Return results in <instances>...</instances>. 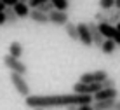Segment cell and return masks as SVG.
Wrapping results in <instances>:
<instances>
[{"instance_id": "6da1fadb", "label": "cell", "mask_w": 120, "mask_h": 110, "mask_svg": "<svg viewBox=\"0 0 120 110\" xmlns=\"http://www.w3.org/2000/svg\"><path fill=\"white\" fill-rule=\"evenodd\" d=\"M24 103L30 108H54V107H70V105H92L94 96L90 94H30L24 98Z\"/></svg>"}, {"instance_id": "7a4b0ae2", "label": "cell", "mask_w": 120, "mask_h": 110, "mask_svg": "<svg viewBox=\"0 0 120 110\" xmlns=\"http://www.w3.org/2000/svg\"><path fill=\"white\" fill-rule=\"evenodd\" d=\"M11 82H12V86H14V89L19 93L21 96H30L31 94V91H30V86H28V82H26V79H24V75L21 73H16V72H11Z\"/></svg>"}, {"instance_id": "3957f363", "label": "cell", "mask_w": 120, "mask_h": 110, "mask_svg": "<svg viewBox=\"0 0 120 110\" xmlns=\"http://www.w3.org/2000/svg\"><path fill=\"white\" fill-rule=\"evenodd\" d=\"M4 65L11 72H16V73H21V75H26V72H28V66L24 65L19 58H14V56H11V54L4 56Z\"/></svg>"}, {"instance_id": "277c9868", "label": "cell", "mask_w": 120, "mask_h": 110, "mask_svg": "<svg viewBox=\"0 0 120 110\" xmlns=\"http://www.w3.org/2000/svg\"><path fill=\"white\" fill-rule=\"evenodd\" d=\"M103 89V82L99 84H84V82H75L73 84V93H77V94H90L94 96L98 91Z\"/></svg>"}, {"instance_id": "5b68a950", "label": "cell", "mask_w": 120, "mask_h": 110, "mask_svg": "<svg viewBox=\"0 0 120 110\" xmlns=\"http://www.w3.org/2000/svg\"><path fill=\"white\" fill-rule=\"evenodd\" d=\"M106 79H108L106 70H94V72H89V73H82L78 80L84 84H99Z\"/></svg>"}, {"instance_id": "8992f818", "label": "cell", "mask_w": 120, "mask_h": 110, "mask_svg": "<svg viewBox=\"0 0 120 110\" xmlns=\"http://www.w3.org/2000/svg\"><path fill=\"white\" fill-rule=\"evenodd\" d=\"M98 26H99V30H101V33L105 35V39H111V40H115L120 45V32L113 26V24H110V23H98Z\"/></svg>"}, {"instance_id": "52a82bcc", "label": "cell", "mask_w": 120, "mask_h": 110, "mask_svg": "<svg viewBox=\"0 0 120 110\" xmlns=\"http://www.w3.org/2000/svg\"><path fill=\"white\" fill-rule=\"evenodd\" d=\"M77 28H78V42H82L85 47H90V45H94V44H92V37H90V32H89L87 23H78Z\"/></svg>"}, {"instance_id": "ba28073f", "label": "cell", "mask_w": 120, "mask_h": 110, "mask_svg": "<svg viewBox=\"0 0 120 110\" xmlns=\"http://www.w3.org/2000/svg\"><path fill=\"white\" fill-rule=\"evenodd\" d=\"M87 26H89L90 37H92V44H94V45H98V47H101L103 42H105L106 39H105V35L101 33V30H99L98 23H96V21H90V23H87Z\"/></svg>"}, {"instance_id": "9c48e42d", "label": "cell", "mask_w": 120, "mask_h": 110, "mask_svg": "<svg viewBox=\"0 0 120 110\" xmlns=\"http://www.w3.org/2000/svg\"><path fill=\"white\" fill-rule=\"evenodd\" d=\"M68 14H66L64 11H52L51 14H49V23L52 24H57V26H64L66 23H68Z\"/></svg>"}, {"instance_id": "30bf717a", "label": "cell", "mask_w": 120, "mask_h": 110, "mask_svg": "<svg viewBox=\"0 0 120 110\" xmlns=\"http://www.w3.org/2000/svg\"><path fill=\"white\" fill-rule=\"evenodd\" d=\"M111 98H118L117 87H103L101 91H98L96 94H94V101H99V100H111Z\"/></svg>"}, {"instance_id": "8fae6325", "label": "cell", "mask_w": 120, "mask_h": 110, "mask_svg": "<svg viewBox=\"0 0 120 110\" xmlns=\"http://www.w3.org/2000/svg\"><path fill=\"white\" fill-rule=\"evenodd\" d=\"M12 9H14L16 16H18L19 19H26L28 16H30V12H31V7L28 5L26 2H18L14 7H12Z\"/></svg>"}, {"instance_id": "7c38bea8", "label": "cell", "mask_w": 120, "mask_h": 110, "mask_svg": "<svg viewBox=\"0 0 120 110\" xmlns=\"http://www.w3.org/2000/svg\"><path fill=\"white\" fill-rule=\"evenodd\" d=\"M28 18H30L33 23H37V24H47L49 23V14H44V12L38 11V9H31Z\"/></svg>"}, {"instance_id": "4fadbf2b", "label": "cell", "mask_w": 120, "mask_h": 110, "mask_svg": "<svg viewBox=\"0 0 120 110\" xmlns=\"http://www.w3.org/2000/svg\"><path fill=\"white\" fill-rule=\"evenodd\" d=\"M115 101H117V98H111V100H99V101H94L92 107H94V110H110V108L115 105Z\"/></svg>"}, {"instance_id": "5bb4252c", "label": "cell", "mask_w": 120, "mask_h": 110, "mask_svg": "<svg viewBox=\"0 0 120 110\" xmlns=\"http://www.w3.org/2000/svg\"><path fill=\"white\" fill-rule=\"evenodd\" d=\"M64 30H66V33H68V37H70L71 40H78V28H77L75 23L68 21V23L64 24Z\"/></svg>"}, {"instance_id": "9a60e30c", "label": "cell", "mask_w": 120, "mask_h": 110, "mask_svg": "<svg viewBox=\"0 0 120 110\" xmlns=\"http://www.w3.org/2000/svg\"><path fill=\"white\" fill-rule=\"evenodd\" d=\"M115 47H117V42L111 40V39H106L105 42H103V45H101L99 49H101L105 54H108V56H110V54H113V53H115Z\"/></svg>"}, {"instance_id": "2e32d148", "label": "cell", "mask_w": 120, "mask_h": 110, "mask_svg": "<svg viewBox=\"0 0 120 110\" xmlns=\"http://www.w3.org/2000/svg\"><path fill=\"white\" fill-rule=\"evenodd\" d=\"M9 54L21 60V56H23V45L19 44V42H11V45H9Z\"/></svg>"}, {"instance_id": "e0dca14e", "label": "cell", "mask_w": 120, "mask_h": 110, "mask_svg": "<svg viewBox=\"0 0 120 110\" xmlns=\"http://www.w3.org/2000/svg\"><path fill=\"white\" fill-rule=\"evenodd\" d=\"M4 14H5V21H7V24H16L19 21V18L16 16V12L12 7H5V11H4Z\"/></svg>"}, {"instance_id": "ac0fdd59", "label": "cell", "mask_w": 120, "mask_h": 110, "mask_svg": "<svg viewBox=\"0 0 120 110\" xmlns=\"http://www.w3.org/2000/svg\"><path fill=\"white\" fill-rule=\"evenodd\" d=\"M52 4H54V9L56 11H68L70 7V0H51Z\"/></svg>"}, {"instance_id": "d6986e66", "label": "cell", "mask_w": 120, "mask_h": 110, "mask_svg": "<svg viewBox=\"0 0 120 110\" xmlns=\"http://www.w3.org/2000/svg\"><path fill=\"white\" fill-rule=\"evenodd\" d=\"M108 16H110V18H108V23H110V24H113V26H115L117 23H120V11H118V9L108 11Z\"/></svg>"}, {"instance_id": "ffe728a7", "label": "cell", "mask_w": 120, "mask_h": 110, "mask_svg": "<svg viewBox=\"0 0 120 110\" xmlns=\"http://www.w3.org/2000/svg\"><path fill=\"white\" fill-rule=\"evenodd\" d=\"M108 11H99L96 12V16H94V21L96 23H108Z\"/></svg>"}, {"instance_id": "44dd1931", "label": "cell", "mask_w": 120, "mask_h": 110, "mask_svg": "<svg viewBox=\"0 0 120 110\" xmlns=\"http://www.w3.org/2000/svg\"><path fill=\"white\" fill-rule=\"evenodd\" d=\"M99 7L101 11H111L115 7V0H99Z\"/></svg>"}, {"instance_id": "7402d4cb", "label": "cell", "mask_w": 120, "mask_h": 110, "mask_svg": "<svg viewBox=\"0 0 120 110\" xmlns=\"http://www.w3.org/2000/svg\"><path fill=\"white\" fill-rule=\"evenodd\" d=\"M38 11H42L44 14H51V12L54 11V4L52 2H45V4H42V5L38 7Z\"/></svg>"}, {"instance_id": "603a6c76", "label": "cell", "mask_w": 120, "mask_h": 110, "mask_svg": "<svg viewBox=\"0 0 120 110\" xmlns=\"http://www.w3.org/2000/svg\"><path fill=\"white\" fill-rule=\"evenodd\" d=\"M45 2H51V0H28V5L31 7V9H38L42 4H45Z\"/></svg>"}, {"instance_id": "cb8c5ba5", "label": "cell", "mask_w": 120, "mask_h": 110, "mask_svg": "<svg viewBox=\"0 0 120 110\" xmlns=\"http://www.w3.org/2000/svg\"><path fill=\"white\" fill-rule=\"evenodd\" d=\"M103 87H115V80L111 77H108L106 80H103Z\"/></svg>"}, {"instance_id": "d4e9b609", "label": "cell", "mask_w": 120, "mask_h": 110, "mask_svg": "<svg viewBox=\"0 0 120 110\" xmlns=\"http://www.w3.org/2000/svg\"><path fill=\"white\" fill-rule=\"evenodd\" d=\"M0 2H2L4 5H5V7H14L16 4L19 2V0H0Z\"/></svg>"}, {"instance_id": "484cf974", "label": "cell", "mask_w": 120, "mask_h": 110, "mask_svg": "<svg viewBox=\"0 0 120 110\" xmlns=\"http://www.w3.org/2000/svg\"><path fill=\"white\" fill-rule=\"evenodd\" d=\"M77 110H94V107L92 105H78Z\"/></svg>"}, {"instance_id": "4316f807", "label": "cell", "mask_w": 120, "mask_h": 110, "mask_svg": "<svg viewBox=\"0 0 120 110\" xmlns=\"http://www.w3.org/2000/svg\"><path fill=\"white\" fill-rule=\"evenodd\" d=\"M2 24H7V21H5V14L0 12V26H2Z\"/></svg>"}, {"instance_id": "83f0119b", "label": "cell", "mask_w": 120, "mask_h": 110, "mask_svg": "<svg viewBox=\"0 0 120 110\" xmlns=\"http://www.w3.org/2000/svg\"><path fill=\"white\" fill-rule=\"evenodd\" d=\"M110 110H120V100H117V101H115V105H113V107H111Z\"/></svg>"}, {"instance_id": "f1b7e54d", "label": "cell", "mask_w": 120, "mask_h": 110, "mask_svg": "<svg viewBox=\"0 0 120 110\" xmlns=\"http://www.w3.org/2000/svg\"><path fill=\"white\" fill-rule=\"evenodd\" d=\"M115 9L120 11V0H115Z\"/></svg>"}, {"instance_id": "f546056e", "label": "cell", "mask_w": 120, "mask_h": 110, "mask_svg": "<svg viewBox=\"0 0 120 110\" xmlns=\"http://www.w3.org/2000/svg\"><path fill=\"white\" fill-rule=\"evenodd\" d=\"M66 110H77L75 105H70V107H66Z\"/></svg>"}, {"instance_id": "4dcf8cb0", "label": "cell", "mask_w": 120, "mask_h": 110, "mask_svg": "<svg viewBox=\"0 0 120 110\" xmlns=\"http://www.w3.org/2000/svg\"><path fill=\"white\" fill-rule=\"evenodd\" d=\"M4 11H5V5H4V4L0 2V12H4Z\"/></svg>"}, {"instance_id": "1f68e13d", "label": "cell", "mask_w": 120, "mask_h": 110, "mask_svg": "<svg viewBox=\"0 0 120 110\" xmlns=\"http://www.w3.org/2000/svg\"><path fill=\"white\" fill-rule=\"evenodd\" d=\"M115 28H117V30L120 32V23H117V24H115Z\"/></svg>"}, {"instance_id": "d6a6232c", "label": "cell", "mask_w": 120, "mask_h": 110, "mask_svg": "<svg viewBox=\"0 0 120 110\" xmlns=\"http://www.w3.org/2000/svg\"><path fill=\"white\" fill-rule=\"evenodd\" d=\"M19 2H26V4H28V0H19Z\"/></svg>"}, {"instance_id": "836d02e7", "label": "cell", "mask_w": 120, "mask_h": 110, "mask_svg": "<svg viewBox=\"0 0 120 110\" xmlns=\"http://www.w3.org/2000/svg\"><path fill=\"white\" fill-rule=\"evenodd\" d=\"M33 110H44V108H33Z\"/></svg>"}]
</instances>
